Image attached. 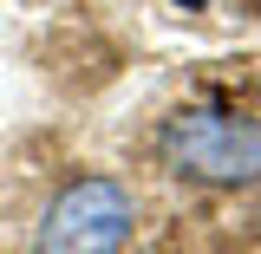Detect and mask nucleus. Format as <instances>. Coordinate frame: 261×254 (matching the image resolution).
<instances>
[{
  "instance_id": "f257e3e1",
  "label": "nucleus",
  "mask_w": 261,
  "mask_h": 254,
  "mask_svg": "<svg viewBox=\"0 0 261 254\" xmlns=\"http://www.w3.org/2000/svg\"><path fill=\"white\" fill-rule=\"evenodd\" d=\"M163 157L176 176L235 189V183L261 176V124L228 118V111H176L163 124Z\"/></svg>"
},
{
  "instance_id": "f03ea898",
  "label": "nucleus",
  "mask_w": 261,
  "mask_h": 254,
  "mask_svg": "<svg viewBox=\"0 0 261 254\" xmlns=\"http://www.w3.org/2000/svg\"><path fill=\"white\" fill-rule=\"evenodd\" d=\"M130 189L111 176H79L53 195L46 222H39V254H118L130 241Z\"/></svg>"
},
{
  "instance_id": "7ed1b4c3",
  "label": "nucleus",
  "mask_w": 261,
  "mask_h": 254,
  "mask_svg": "<svg viewBox=\"0 0 261 254\" xmlns=\"http://www.w3.org/2000/svg\"><path fill=\"white\" fill-rule=\"evenodd\" d=\"M176 7H183V13H202V7H209V0H176Z\"/></svg>"
}]
</instances>
